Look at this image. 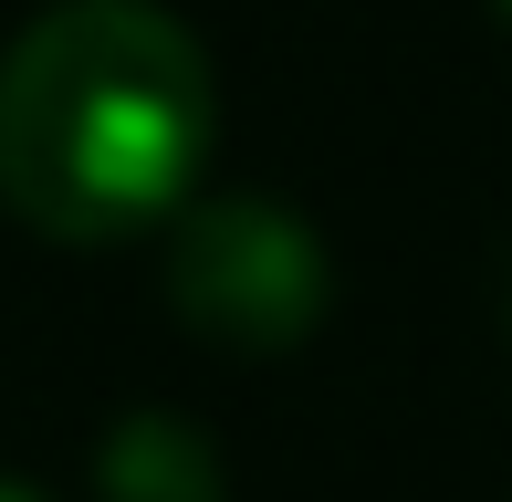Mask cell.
<instances>
[{
	"instance_id": "cell-3",
	"label": "cell",
	"mask_w": 512,
	"mask_h": 502,
	"mask_svg": "<svg viewBox=\"0 0 512 502\" xmlns=\"http://www.w3.org/2000/svg\"><path fill=\"white\" fill-rule=\"evenodd\" d=\"M95 492L105 502H230L220 492V450H209L189 419H168V408H136V419L105 440Z\"/></svg>"
},
{
	"instance_id": "cell-4",
	"label": "cell",
	"mask_w": 512,
	"mask_h": 502,
	"mask_svg": "<svg viewBox=\"0 0 512 502\" xmlns=\"http://www.w3.org/2000/svg\"><path fill=\"white\" fill-rule=\"evenodd\" d=\"M0 502H32V492H21V482H0Z\"/></svg>"
},
{
	"instance_id": "cell-1",
	"label": "cell",
	"mask_w": 512,
	"mask_h": 502,
	"mask_svg": "<svg viewBox=\"0 0 512 502\" xmlns=\"http://www.w3.org/2000/svg\"><path fill=\"white\" fill-rule=\"evenodd\" d=\"M220 84L178 11L63 0L0 53V210L42 241H136L189 210Z\"/></svg>"
},
{
	"instance_id": "cell-2",
	"label": "cell",
	"mask_w": 512,
	"mask_h": 502,
	"mask_svg": "<svg viewBox=\"0 0 512 502\" xmlns=\"http://www.w3.org/2000/svg\"><path fill=\"white\" fill-rule=\"evenodd\" d=\"M168 304L199 346L283 356L324 314V241L272 199H199L168 220Z\"/></svg>"
},
{
	"instance_id": "cell-5",
	"label": "cell",
	"mask_w": 512,
	"mask_h": 502,
	"mask_svg": "<svg viewBox=\"0 0 512 502\" xmlns=\"http://www.w3.org/2000/svg\"><path fill=\"white\" fill-rule=\"evenodd\" d=\"M492 11H502V21H512V0H492Z\"/></svg>"
}]
</instances>
